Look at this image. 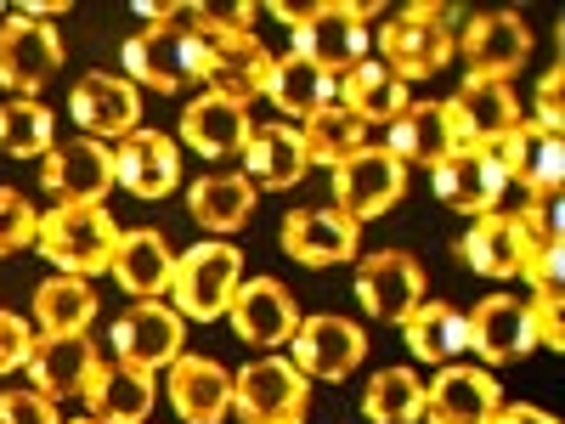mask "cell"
<instances>
[{
	"mask_svg": "<svg viewBox=\"0 0 565 424\" xmlns=\"http://www.w3.org/2000/svg\"><path fill=\"white\" fill-rule=\"evenodd\" d=\"M362 418L367 424H418L424 418V380L413 368L373 373L367 391H362Z\"/></svg>",
	"mask_w": 565,
	"mask_h": 424,
	"instance_id": "obj_38",
	"label": "cell"
},
{
	"mask_svg": "<svg viewBox=\"0 0 565 424\" xmlns=\"http://www.w3.org/2000/svg\"><path fill=\"white\" fill-rule=\"evenodd\" d=\"M532 125H543L548 136H559L565 125V68H548L543 85H537V108H532Z\"/></svg>",
	"mask_w": 565,
	"mask_h": 424,
	"instance_id": "obj_43",
	"label": "cell"
},
{
	"mask_svg": "<svg viewBox=\"0 0 565 424\" xmlns=\"http://www.w3.org/2000/svg\"><path fill=\"white\" fill-rule=\"evenodd\" d=\"M159 391H153V373L141 368H125V362H97L85 385V407H90V424H148Z\"/></svg>",
	"mask_w": 565,
	"mask_h": 424,
	"instance_id": "obj_27",
	"label": "cell"
},
{
	"mask_svg": "<svg viewBox=\"0 0 565 424\" xmlns=\"http://www.w3.org/2000/svg\"><path fill=\"white\" fill-rule=\"evenodd\" d=\"M170 407L181 424H226L232 413V373L210 357H175L170 362Z\"/></svg>",
	"mask_w": 565,
	"mask_h": 424,
	"instance_id": "obj_25",
	"label": "cell"
},
{
	"mask_svg": "<svg viewBox=\"0 0 565 424\" xmlns=\"http://www.w3.org/2000/svg\"><path fill=\"white\" fill-rule=\"evenodd\" d=\"M340 108H351L362 125H396L407 108V85L385 63H356L340 80Z\"/></svg>",
	"mask_w": 565,
	"mask_h": 424,
	"instance_id": "obj_34",
	"label": "cell"
},
{
	"mask_svg": "<svg viewBox=\"0 0 565 424\" xmlns=\"http://www.w3.org/2000/svg\"><path fill=\"white\" fill-rule=\"evenodd\" d=\"M300 148H306V165H328V170H334V165H345L351 153L367 148V125H362L351 108L328 103V108H317V114L306 119Z\"/></svg>",
	"mask_w": 565,
	"mask_h": 424,
	"instance_id": "obj_37",
	"label": "cell"
},
{
	"mask_svg": "<svg viewBox=\"0 0 565 424\" xmlns=\"http://www.w3.org/2000/svg\"><path fill=\"white\" fill-rule=\"evenodd\" d=\"M114 244H119V221L103 204H57L40 215L34 250L68 277H97L114 266Z\"/></svg>",
	"mask_w": 565,
	"mask_h": 424,
	"instance_id": "obj_3",
	"label": "cell"
},
{
	"mask_svg": "<svg viewBox=\"0 0 565 424\" xmlns=\"http://www.w3.org/2000/svg\"><path fill=\"white\" fill-rule=\"evenodd\" d=\"M402 340H407V351L418 357V362H436V368H447V362H458V351L469 346V328H463V311H452L447 300H418L402 322Z\"/></svg>",
	"mask_w": 565,
	"mask_h": 424,
	"instance_id": "obj_32",
	"label": "cell"
},
{
	"mask_svg": "<svg viewBox=\"0 0 565 424\" xmlns=\"http://www.w3.org/2000/svg\"><path fill=\"white\" fill-rule=\"evenodd\" d=\"M271 18L289 23L295 57L311 63L328 80H345L356 63H367V18L380 7H356V0H317V7H266Z\"/></svg>",
	"mask_w": 565,
	"mask_h": 424,
	"instance_id": "obj_1",
	"label": "cell"
},
{
	"mask_svg": "<svg viewBox=\"0 0 565 424\" xmlns=\"http://www.w3.org/2000/svg\"><path fill=\"white\" fill-rule=\"evenodd\" d=\"M463 328H469V351H481L492 368L521 362V357H532V346H537L532 311L514 300V295H487L476 311L463 317Z\"/></svg>",
	"mask_w": 565,
	"mask_h": 424,
	"instance_id": "obj_23",
	"label": "cell"
},
{
	"mask_svg": "<svg viewBox=\"0 0 565 424\" xmlns=\"http://www.w3.org/2000/svg\"><path fill=\"white\" fill-rule=\"evenodd\" d=\"M63 63V40L52 23H34V18H7L0 23V85L12 97H34V91L57 74Z\"/></svg>",
	"mask_w": 565,
	"mask_h": 424,
	"instance_id": "obj_18",
	"label": "cell"
},
{
	"mask_svg": "<svg viewBox=\"0 0 565 424\" xmlns=\"http://www.w3.org/2000/svg\"><path fill=\"white\" fill-rule=\"evenodd\" d=\"M260 97H271V108H282L289 119H311L317 108L334 103V80L317 74L311 63H300V57L289 52V57H271V74H266Z\"/></svg>",
	"mask_w": 565,
	"mask_h": 424,
	"instance_id": "obj_36",
	"label": "cell"
},
{
	"mask_svg": "<svg viewBox=\"0 0 565 424\" xmlns=\"http://www.w3.org/2000/svg\"><path fill=\"white\" fill-rule=\"evenodd\" d=\"M114 181L130 199H170L181 181V153L164 130H130L114 148Z\"/></svg>",
	"mask_w": 565,
	"mask_h": 424,
	"instance_id": "obj_22",
	"label": "cell"
},
{
	"mask_svg": "<svg viewBox=\"0 0 565 424\" xmlns=\"http://www.w3.org/2000/svg\"><path fill=\"white\" fill-rule=\"evenodd\" d=\"M458 255H463V266L476 272V277H492V283L521 277V239H514V221H509L503 210L469 221Z\"/></svg>",
	"mask_w": 565,
	"mask_h": 424,
	"instance_id": "obj_33",
	"label": "cell"
},
{
	"mask_svg": "<svg viewBox=\"0 0 565 424\" xmlns=\"http://www.w3.org/2000/svg\"><path fill=\"white\" fill-rule=\"evenodd\" d=\"M402 193H407V165H396L385 148H362L345 165H334V210L356 226L391 215Z\"/></svg>",
	"mask_w": 565,
	"mask_h": 424,
	"instance_id": "obj_7",
	"label": "cell"
},
{
	"mask_svg": "<svg viewBox=\"0 0 565 424\" xmlns=\"http://www.w3.org/2000/svg\"><path fill=\"white\" fill-rule=\"evenodd\" d=\"M34 328H29V317H18V311H0V373H18V368H29V357H34Z\"/></svg>",
	"mask_w": 565,
	"mask_h": 424,
	"instance_id": "obj_41",
	"label": "cell"
},
{
	"mask_svg": "<svg viewBox=\"0 0 565 424\" xmlns=\"http://www.w3.org/2000/svg\"><path fill=\"white\" fill-rule=\"evenodd\" d=\"M238 283H244L238 244H193V250L175 261L170 295H175V311L186 322H215V317H226L232 295H238Z\"/></svg>",
	"mask_w": 565,
	"mask_h": 424,
	"instance_id": "obj_5",
	"label": "cell"
},
{
	"mask_svg": "<svg viewBox=\"0 0 565 424\" xmlns=\"http://www.w3.org/2000/svg\"><path fill=\"white\" fill-rule=\"evenodd\" d=\"M40 181L57 204H103L114 187V148H103L97 136L52 141V153L40 165Z\"/></svg>",
	"mask_w": 565,
	"mask_h": 424,
	"instance_id": "obj_12",
	"label": "cell"
},
{
	"mask_svg": "<svg viewBox=\"0 0 565 424\" xmlns=\"http://www.w3.org/2000/svg\"><path fill=\"white\" fill-rule=\"evenodd\" d=\"M186 210H193V221L210 232V239H226V232H238L255 215V181L232 176V170L199 176L193 187H186Z\"/></svg>",
	"mask_w": 565,
	"mask_h": 424,
	"instance_id": "obj_30",
	"label": "cell"
},
{
	"mask_svg": "<svg viewBox=\"0 0 565 424\" xmlns=\"http://www.w3.org/2000/svg\"><path fill=\"white\" fill-rule=\"evenodd\" d=\"M362 250V226L345 221L334 204H322V210H289L282 215V255L322 272V266H345L356 261Z\"/></svg>",
	"mask_w": 565,
	"mask_h": 424,
	"instance_id": "obj_17",
	"label": "cell"
},
{
	"mask_svg": "<svg viewBox=\"0 0 565 424\" xmlns=\"http://www.w3.org/2000/svg\"><path fill=\"white\" fill-rule=\"evenodd\" d=\"M52 141H57V119L45 103L12 97L0 108V153L7 159H40V153H52Z\"/></svg>",
	"mask_w": 565,
	"mask_h": 424,
	"instance_id": "obj_39",
	"label": "cell"
},
{
	"mask_svg": "<svg viewBox=\"0 0 565 424\" xmlns=\"http://www.w3.org/2000/svg\"><path fill=\"white\" fill-rule=\"evenodd\" d=\"M492 153H498L503 176L521 181L526 193H532V204H554L559 199V181H565V141L559 136H548L543 125L521 119Z\"/></svg>",
	"mask_w": 565,
	"mask_h": 424,
	"instance_id": "obj_16",
	"label": "cell"
},
{
	"mask_svg": "<svg viewBox=\"0 0 565 424\" xmlns=\"http://www.w3.org/2000/svg\"><path fill=\"white\" fill-rule=\"evenodd\" d=\"M249 108H238V103H221V97H193L181 108V141L193 153H204V159H226V153H244V141H249Z\"/></svg>",
	"mask_w": 565,
	"mask_h": 424,
	"instance_id": "obj_28",
	"label": "cell"
},
{
	"mask_svg": "<svg viewBox=\"0 0 565 424\" xmlns=\"http://www.w3.org/2000/svg\"><path fill=\"white\" fill-rule=\"evenodd\" d=\"M430 187L458 215H492L498 199L509 193V176H503L492 148H452L447 159L430 165Z\"/></svg>",
	"mask_w": 565,
	"mask_h": 424,
	"instance_id": "obj_11",
	"label": "cell"
},
{
	"mask_svg": "<svg viewBox=\"0 0 565 424\" xmlns=\"http://www.w3.org/2000/svg\"><path fill=\"white\" fill-rule=\"evenodd\" d=\"M271 74V52L255 34H204V85L210 97L249 108Z\"/></svg>",
	"mask_w": 565,
	"mask_h": 424,
	"instance_id": "obj_14",
	"label": "cell"
},
{
	"mask_svg": "<svg viewBox=\"0 0 565 424\" xmlns=\"http://www.w3.org/2000/svg\"><path fill=\"white\" fill-rule=\"evenodd\" d=\"M503 407V385L487 368L447 362L430 385H424V418L430 424H492Z\"/></svg>",
	"mask_w": 565,
	"mask_h": 424,
	"instance_id": "obj_20",
	"label": "cell"
},
{
	"mask_svg": "<svg viewBox=\"0 0 565 424\" xmlns=\"http://www.w3.org/2000/svg\"><path fill=\"white\" fill-rule=\"evenodd\" d=\"M90 317H97V289H90V277H45L34 289V322L40 335H85Z\"/></svg>",
	"mask_w": 565,
	"mask_h": 424,
	"instance_id": "obj_35",
	"label": "cell"
},
{
	"mask_svg": "<svg viewBox=\"0 0 565 424\" xmlns=\"http://www.w3.org/2000/svg\"><path fill=\"white\" fill-rule=\"evenodd\" d=\"M0 424H63L57 402H45L40 391H0Z\"/></svg>",
	"mask_w": 565,
	"mask_h": 424,
	"instance_id": "obj_42",
	"label": "cell"
},
{
	"mask_svg": "<svg viewBox=\"0 0 565 424\" xmlns=\"http://www.w3.org/2000/svg\"><path fill=\"white\" fill-rule=\"evenodd\" d=\"M125 68L130 85H148L159 97L204 85V29L181 23V7H170L164 23H148L136 40H125Z\"/></svg>",
	"mask_w": 565,
	"mask_h": 424,
	"instance_id": "obj_2",
	"label": "cell"
},
{
	"mask_svg": "<svg viewBox=\"0 0 565 424\" xmlns=\"http://www.w3.org/2000/svg\"><path fill=\"white\" fill-rule=\"evenodd\" d=\"M119 277V289L130 300H159L170 289V277H175V250L159 226H136V232H119V244H114V266Z\"/></svg>",
	"mask_w": 565,
	"mask_h": 424,
	"instance_id": "obj_26",
	"label": "cell"
},
{
	"mask_svg": "<svg viewBox=\"0 0 565 424\" xmlns=\"http://www.w3.org/2000/svg\"><path fill=\"white\" fill-rule=\"evenodd\" d=\"M68 108H74V125L85 130V136H130V130H141L136 119H141V97H136V85L130 80H119V74H85V80H74V91H68Z\"/></svg>",
	"mask_w": 565,
	"mask_h": 424,
	"instance_id": "obj_24",
	"label": "cell"
},
{
	"mask_svg": "<svg viewBox=\"0 0 565 424\" xmlns=\"http://www.w3.org/2000/svg\"><path fill=\"white\" fill-rule=\"evenodd\" d=\"M23 373H29V391H40L45 402L85 396L90 373H97V346H90V335H40Z\"/></svg>",
	"mask_w": 565,
	"mask_h": 424,
	"instance_id": "obj_21",
	"label": "cell"
},
{
	"mask_svg": "<svg viewBox=\"0 0 565 424\" xmlns=\"http://www.w3.org/2000/svg\"><path fill=\"white\" fill-rule=\"evenodd\" d=\"M380 52H385V68H391L402 85L441 74L447 57H452L447 7H402V12L380 29Z\"/></svg>",
	"mask_w": 565,
	"mask_h": 424,
	"instance_id": "obj_6",
	"label": "cell"
},
{
	"mask_svg": "<svg viewBox=\"0 0 565 424\" xmlns=\"http://www.w3.org/2000/svg\"><path fill=\"white\" fill-rule=\"evenodd\" d=\"M79 424H90V418H79Z\"/></svg>",
	"mask_w": 565,
	"mask_h": 424,
	"instance_id": "obj_46",
	"label": "cell"
},
{
	"mask_svg": "<svg viewBox=\"0 0 565 424\" xmlns=\"http://www.w3.org/2000/svg\"><path fill=\"white\" fill-rule=\"evenodd\" d=\"M458 57L469 63V74L509 85L532 57V29L521 23V12H481V18H469V29L458 40Z\"/></svg>",
	"mask_w": 565,
	"mask_h": 424,
	"instance_id": "obj_15",
	"label": "cell"
},
{
	"mask_svg": "<svg viewBox=\"0 0 565 424\" xmlns=\"http://www.w3.org/2000/svg\"><path fill=\"white\" fill-rule=\"evenodd\" d=\"M295 368L306 373V380H322V385H340L351 380V373L362 368L367 357V335H362V322L351 317H334V311H322V317H300L295 328Z\"/></svg>",
	"mask_w": 565,
	"mask_h": 424,
	"instance_id": "obj_8",
	"label": "cell"
},
{
	"mask_svg": "<svg viewBox=\"0 0 565 424\" xmlns=\"http://www.w3.org/2000/svg\"><path fill=\"white\" fill-rule=\"evenodd\" d=\"M34 232H40V215L29 210V199L18 187H0V255L34 250Z\"/></svg>",
	"mask_w": 565,
	"mask_h": 424,
	"instance_id": "obj_40",
	"label": "cell"
},
{
	"mask_svg": "<svg viewBox=\"0 0 565 424\" xmlns=\"http://www.w3.org/2000/svg\"><path fill=\"white\" fill-rule=\"evenodd\" d=\"M492 424H559V418L543 413V407H532V402H503Z\"/></svg>",
	"mask_w": 565,
	"mask_h": 424,
	"instance_id": "obj_45",
	"label": "cell"
},
{
	"mask_svg": "<svg viewBox=\"0 0 565 424\" xmlns=\"http://www.w3.org/2000/svg\"><path fill=\"white\" fill-rule=\"evenodd\" d=\"M226 317H232V328H238V340H244V346H260V351L289 346L295 328H300V306H295V295L282 289L277 277H249V283H238V295H232Z\"/></svg>",
	"mask_w": 565,
	"mask_h": 424,
	"instance_id": "obj_19",
	"label": "cell"
},
{
	"mask_svg": "<svg viewBox=\"0 0 565 424\" xmlns=\"http://www.w3.org/2000/svg\"><path fill=\"white\" fill-rule=\"evenodd\" d=\"M532 328H537V340L548 346V351H559L565 346V322H559V300H548V295H532Z\"/></svg>",
	"mask_w": 565,
	"mask_h": 424,
	"instance_id": "obj_44",
	"label": "cell"
},
{
	"mask_svg": "<svg viewBox=\"0 0 565 424\" xmlns=\"http://www.w3.org/2000/svg\"><path fill=\"white\" fill-rule=\"evenodd\" d=\"M181 311L164 306V300H130V311L108 328V340H114V357L125 368H141V373H159L181 357Z\"/></svg>",
	"mask_w": 565,
	"mask_h": 424,
	"instance_id": "obj_9",
	"label": "cell"
},
{
	"mask_svg": "<svg viewBox=\"0 0 565 424\" xmlns=\"http://www.w3.org/2000/svg\"><path fill=\"white\" fill-rule=\"evenodd\" d=\"M452 119V141L458 148H498V141L521 125V103L503 80H481V74H463V85L452 91L447 103Z\"/></svg>",
	"mask_w": 565,
	"mask_h": 424,
	"instance_id": "obj_10",
	"label": "cell"
},
{
	"mask_svg": "<svg viewBox=\"0 0 565 424\" xmlns=\"http://www.w3.org/2000/svg\"><path fill=\"white\" fill-rule=\"evenodd\" d=\"M311 380L289 357H255L232 373V413L244 424H306Z\"/></svg>",
	"mask_w": 565,
	"mask_h": 424,
	"instance_id": "obj_4",
	"label": "cell"
},
{
	"mask_svg": "<svg viewBox=\"0 0 565 424\" xmlns=\"http://www.w3.org/2000/svg\"><path fill=\"white\" fill-rule=\"evenodd\" d=\"M458 148L452 141V119H447V103H407L402 119L391 125V141L385 153L396 165H436Z\"/></svg>",
	"mask_w": 565,
	"mask_h": 424,
	"instance_id": "obj_31",
	"label": "cell"
},
{
	"mask_svg": "<svg viewBox=\"0 0 565 424\" xmlns=\"http://www.w3.org/2000/svg\"><path fill=\"white\" fill-rule=\"evenodd\" d=\"M238 159H244V176H249L255 187H271V193H289V187L311 170L295 125H255Z\"/></svg>",
	"mask_w": 565,
	"mask_h": 424,
	"instance_id": "obj_29",
	"label": "cell"
},
{
	"mask_svg": "<svg viewBox=\"0 0 565 424\" xmlns=\"http://www.w3.org/2000/svg\"><path fill=\"white\" fill-rule=\"evenodd\" d=\"M356 300L373 322H402L424 300V266L407 250H373L356 261Z\"/></svg>",
	"mask_w": 565,
	"mask_h": 424,
	"instance_id": "obj_13",
	"label": "cell"
}]
</instances>
